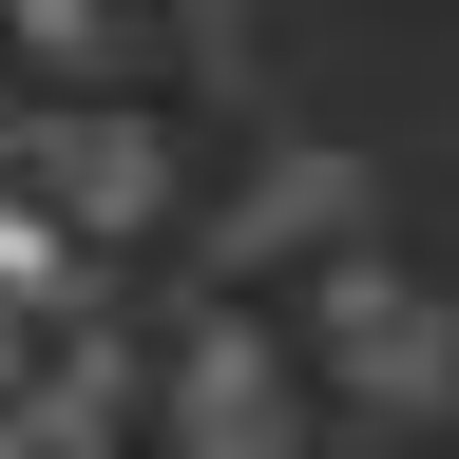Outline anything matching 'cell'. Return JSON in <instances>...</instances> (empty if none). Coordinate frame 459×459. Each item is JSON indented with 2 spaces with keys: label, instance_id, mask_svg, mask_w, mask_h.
I'll return each mask as SVG.
<instances>
[{
  "label": "cell",
  "instance_id": "cell-8",
  "mask_svg": "<svg viewBox=\"0 0 459 459\" xmlns=\"http://www.w3.org/2000/svg\"><path fill=\"white\" fill-rule=\"evenodd\" d=\"M0 459H39V440H20V421H0Z\"/></svg>",
  "mask_w": 459,
  "mask_h": 459
},
{
  "label": "cell",
  "instance_id": "cell-7",
  "mask_svg": "<svg viewBox=\"0 0 459 459\" xmlns=\"http://www.w3.org/2000/svg\"><path fill=\"white\" fill-rule=\"evenodd\" d=\"M20 39H39V57H77V39H96V0H20Z\"/></svg>",
  "mask_w": 459,
  "mask_h": 459
},
{
  "label": "cell",
  "instance_id": "cell-1",
  "mask_svg": "<svg viewBox=\"0 0 459 459\" xmlns=\"http://www.w3.org/2000/svg\"><path fill=\"white\" fill-rule=\"evenodd\" d=\"M307 344H325L364 402H459V307H440V287H402L383 249L307 268Z\"/></svg>",
  "mask_w": 459,
  "mask_h": 459
},
{
  "label": "cell",
  "instance_id": "cell-3",
  "mask_svg": "<svg viewBox=\"0 0 459 459\" xmlns=\"http://www.w3.org/2000/svg\"><path fill=\"white\" fill-rule=\"evenodd\" d=\"M344 211H364V172L307 134V153H268V192L230 211V249H307V230H344Z\"/></svg>",
  "mask_w": 459,
  "mask_h": 459
},
{
  "label": "cell",
  "instance_id": "cell-6",
  "mask_svg": "<svg viewBox=\"0 0 459 459\" xmlns=\"http://www.w3.org/2000/svg\"><path fill=\"white\" fill-rule=\"evenodd\" d=\"M172 459H287V421H192Z\"/></svg>",
  "mask_w": 459,
  "mask_h": 459
},
{
  "label": "cell",
  "instance_id": "cell-4",
  "mask_svg": "<svg viewBox=\"0 0 459 459\" xmlns=\"http://www.w3.org/2000/svg\"><path fill=\"white\" fill-rule=\"evenodd\" d=\"M268 325H192V364H172V402H192V421H268Z\"/></svg>",
  "mask_w": 459,
  "mask_h": 459
},
{
  "label": "cell",
  "instance_id": "cell-2",
  "mask_svg": "<svg viewBox=\"0 0 459 459\" xmlns=\"http://www.w3.org/2000/svg\"><path fill=\"white\" fill-rule=\"evenodd\" d=\"M39 172H57L39 211H96V230H134V211H153V134H134V115H77V134H39Z\"/></svg>",
  "mask_w": 459,
  "mask_h": 459
},
{
  "label": "cell",
  "instance_id": "cell-5",
  "mask_svg": "<svg viewBox=\"0 0 459 459\" xmlns=\"http://www.w3.org/2000/svg\"><path fill=\"white\" fill-rule=\"evenodd\" d=\"M57 268H77V230H57L39 192H0V287H20V307H39V287H57Z\"/></svg>",
  "mask_w": 459,
  "mask_h": 459
}]
</instances>
